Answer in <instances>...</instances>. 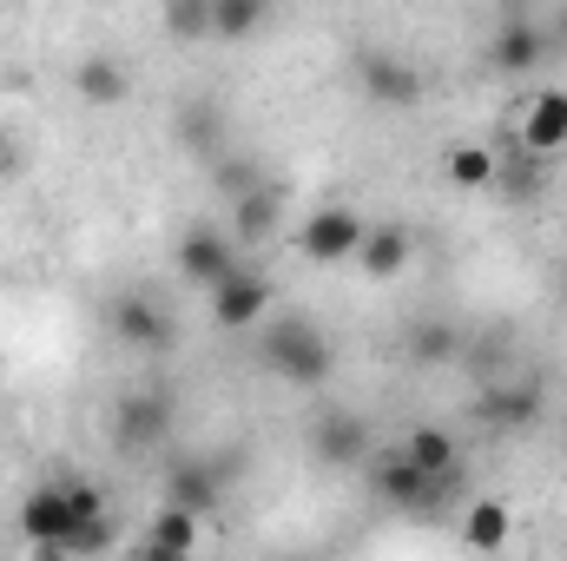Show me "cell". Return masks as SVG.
Segmentation results:
<instances>
[{"label":"cell","mask_w":567,"mask_h":561,"mask_svg":"<svg viewBox=\"0 0 567 561\" xmlns=\"http://www.w3.org/2000/svg\"><path fill=\"white\" fill-rule=\"evenodd\" d=\"M93 516H106V502H100L93 482H40L20 502V542L27 549H66V536L80 522H93Z\"/></svg>","instance_id":"6da1fadb"},{"label":"cell","mask_w":567,"mask_h":561,"mask_svg":"<svg viewBox=\"0 0 567 561\" xmlns=\"http://www.w3.org/2000/svg\"><path fill=\"white\" fill-rule=\"evenodd\" d=\"M265 364H271V377H284V384L317 390V384H330L337 350H330V337H323L310 317H278V324L265 330Z\"/></svg>","instance_id":"7a4b0ae2"},{"label":"cell","mask_w":567,"mask_h":561,"mask_svg":"<svg viewBox=\"0 0 567 561\" xmlns=\"http://www.w3.org/2000/svg\"><path fill=\"white\" fill-rule=\"evenodd\" d=\"M363 232L370 225L350 205H323V212H310L297 225V252H303V265H350L357 245H363Z\"/></svg>","instance_id":"3957f363"},{"label":"cell","mask_w":567,"mask_h":561,"mask_svg":"<svg viewBox=\"0 0 567 561\" xmlns=\"http://www.w3.org/2000/svg\"><path fill=\"white\" fill-rule=\"evenodd\" d=\"M172 397L165 390H126L120 404H113V442L126 449V456H140V449H158L165 436H172Z\"/></svg>","instance_id":"277c9868"},{"label":"cell","mask_w":567,"mask_h":561,"mask_svg":"<svg viewBox=\"0 0 567 561\" xmlns=\"http://www.w3.org/2000/svg\"><path fill=\"white\" fill-rule=\"evenodd\" d=\"M357 80H363V93H370L377 106H390V113H403V106L423 100V73H416L403 53H357Z\"/></svg>","instance_id":"5b68a950"},{"label":"cell","mask_w":567,"mask_h":561,"mask_svg":"<svg viewBox=\"0 0 567 561\" xmlns=\"http://www.w3.org/2000/svg\"><path fill=\"white\" fill-rule=\"evenodd\" d=\"M271 297H278L271 278H258V272L238 265L231 278L212 290V317H218V330H251L258 317H271Z\"/></svg>","instance_id":"8992f818"},{"label":"cell","mask_w":567,"mask_h":561,"mask_svg":"<svg viewBox=\"0 0 567 561\" xmlns=\"http://www.w3.org/2000/svg\"><path fill=\"white\" fill-rule=\"evenodd\" d=\"M310 456L330 462V469H357V462H370V422L357 417V410H323L317 429H310Z\"/></svg>","instance_id":"52a82bcc"},{"label":"cell","mask_w":567,"mask_h":561,"mask_svg":"<svg viewBox=\"0 0 567 561\" xmlns=\"http://www.w3.org/2000/svg\"><path fill=\"white\" fill-rule=\"evenodd\" d=\"M106 324H113V337H120L126 350H165V344H172V324H165V310H158L145 290H126V297H113Z\"/></svg>","instance_id":"ba28073f"},{"label":"cell","mask_w":567,"mask_h":561,"mask_svg":"<svg viewBox=\"0 0 567 561\" xmlns=\"http://www.w3.org/2000/svg\"><path fill=\"white\" fill-rule=\"evenodd\" d=\"M542 60H548V27L508 13V20L495 27V40H488V67H495V73H528V67H542Z\"/></svg>","instance_id":"9c48e42d"},{"label":"cell","mask_w":567,"mask_h":561,"mask_svg":"<svg viewBox=\"0 0 567 561\" xmlns=\"http://www.w3.org/2000/svg\"><path fill=\"white\" fill-rule=\"evenodd\" d=\"M370 489H377V502L396 509V516H429V489H435V482H429L410 456H383L377 476H370Z\"/></svg>","instance_id":"30bf717a"},{"label":"cell","mask_w":567,"mask_h":561,"mask_svg":"<svg viewBox=\"0 0 567 561\" xmlns=\"http://www.w3.org/2000/svg\"><path fill=\"white\" fill-rule=\"evenodd\" d=\"M482 422H488V429H508V436L535 429V422H542V390L495 377V390H482Z\"/></svg>","instance_id":"8fae6325"},{"label":"cell","mask_w":567,"mask_h":561,"mask_svg":"<svg viewBox=\"0 0 567 561\" xmlns=\"http://www.w3.org/2000/svg\"><path fill=\"white\" fill-rule=\"evenodd\" d=\"M178 272L192 284H205V290H218L238 265H231V245H225L218 232H185V238H178Z\"/></svg>","instance_id":"7c38bea8"},{"label":"cell","mask_w":567,"mask_h":561,"mask_svg":"<svg viewBox=\"0 0 567 561\" xmlns=\"http://www.w3.org/2000/svg\"><path fill=\"white\" fill-rule=\"evenodd\" d=\"M73 86H80L86 106H126V93H133V67L113 60V53H86L80 73H73Z\"/></svg>","instance_id":"4fadbf2b"},{"label":"cell","mask_w":567,"mask_h":561,"mask_svg":"<svg viewBox=\"0 0 567 561\" xmlns=\"http://www.w3.org/2000/svg\"><path fill=\"white\" fill-rule=\"evenodd\" d=\"M495 192L508 198H542L548 192V159H535L528 145H495Z\"/></svg>","instance_id":"5bb4252c"},{"label":"cell","mask_w":567,"mask_h":561,"mask_svg":"<svg viewBox=\"0 0 567 561\" xmlns=\"http://www.w3.org/2000/svg\"><path fill=\"white\" fill-rule=\"evenodd\" d=\"M515 140L528 145L535 159H555V152L567 145V93H542V100H528V120H522Z\"/></svg>","instance_id":"9a60e30c"},{"label":"cell","mask_w":567,"mask_h":561,"mask_svg":"<svg viewBox=\"0 0 567 561\" xmlns=\"http://www.w3.org/2000/svg\"><path fill=\"white\" fill-rule=\"evenodd\" d=\"M218 476H212V462H172V476H165V509H185V516H205L212 502H218Z\"/></svg>","instance_id":"2e32d148"},{"label":"cell","mask_w":567,"mask_h":561,"mask_svg":"<svg viewBox=\"0 0 567 561\" xmlns=\"http://www.w3.org/2000/svg\"><path fill=\"white\" fill-rule=\"evenodd\" d=\"M410 252H416V238H410L403 225H370L363 245H357V265H363L370 278H396V272L410 265Z\"/></svg>","instance_id":"e0dca14e"},{"label":"cell","mask_w":567,"mask_h":561,"mask_svg":"<svg viewBox=\"0 0 567 561\" xmlns=\"http://www.w3.org/2000/svg\"><path fill=\"white\" fill-rule=\"evenodd\" d=\"M403 456L423 469L429 482H442L449 469H462V449H455V436H449L442 422H416V429H410V442H403Z\"/></svg>","instance_id":"ac0fdd59"},{"label":"cell","mask_w":567,"mask_h":561,"mask_svg":"<svg viewBox=\"0 0 567 561\" xmlns=\"http://www.w3.org/2000/svg\"><path fill=\"white\" fill-rule=\"evenodd\" d=\"M508 529H515V516H508V502H495V496H482V502L462 516V542H468L475 555H495V549L508 542Z\"/></svg>","instance_id":"d6986e66"},{"label":"cell","mask_w":567,"mask_h":561,"mask_svg":"<svg viewBox=\"0 0 567 561\" xmlns=\"http://www.w3.org/2000/svg\"><path fill=\"white\" fill-rule=\"evenodd\" d=\"M442 172H449V185H462V192H488V185H495V145H455V152L442 159Z\"/></svg>","instance_id":"ffe728a7"},{"label":"cell","mask_w":567,"mask_h":561,"mask_svg":"<svg viewBox=\"0 0 567 561\" xmlns=\"http://www.w3.org/2000/svg\"><path fill=\"white\" fill-rule=\"evenodd\" d=\"M278 212H284L278 185H258L251 198L231 205V225H238V238H271V232H278Z\"/></svg>","instance_id":"44dd1931"},{"label":"cell","mask_w":567,"mask_h":561,"mask_svg":"<svg viewBox=\"0 0 567 561\" xmlns=\"http://www.w3.org/2000/svg\"><path fill=\"white\" fill-rule=\"evenodd\" d=\"M462 350V330L455 324H442V317H423L416 330H410V357L423 364V370H435V364H449Z\"/></svg>","instance_id":"7402d4cb"},{"label":"cell","mask_w":567,"mask_h":561,"mask_svg":"<svg viewBox=\"0 0 567 561\" xmlns=\"http://www.w3.org/2000/svg\"><path fill=\"white\" fill-rule=\"evenodd\" d=\"M145 542H158V549H178V555H192V549H198V516H185V509H158V516L145 522Z\"/></svg>","instance_id":"603a6c76"},{"label":"cell","mask_w":567,"mask_h":561,"mask_svg":"<svg viewBox=\"0 0 567 561\" xmlns=\"http://www.w3.org/2000/svg\"><path fill=\"white\" fill-rule=\"evenodd\" d=\"M258 20H265L258 0H212V33L218 40H245V33H258Z\"/></svg>","instance_id":"cb8c5ba5"},{"label":"cell","mask_w":567,"mask_h":561,"mask_svg":"<svg viewBox=\"0 0 567 561\" xmlns=\"http://www.w3.org/2000/svg\"><path fill=\"white\" fill-rule=\"evenodd\" d=\"M212 185H218V192L238 205V198H251L265 178H258V165H251V159H231V152H218V159H212Z\"/></svg>","instance_id":"d4e9b609"},{"label":"cell","mask_w":567,"mask_h":561,"mask_svg":"<svg viewBox=\"0 0 567 561\" xmlns=\"http://www.w3.org/2000/svg\"><path fill=\"white\" fill-rule=\"evenodd\" d=\"M165 33H172V40H205V33H212V0H178V7H165Z\"/></svg>","instance_id":"484cf974"},{"label":"cell","mask_w":567,"mask_h":561,"mask_svg":"<svg viewBox=\"0 0 567 561\" xmlns=\"http://www.w3.org/2000/svg\"><path fill=\"white\" fill-rule=\"evenodd\" d=\"M113 549V516H93V522H80L73 536H66V555L73 561H93Z\"/></svg>","instance_id":"4316f807"},{"label":"cell","mask_w":567,"mask_h":561,"mask_svg":"<svg viewBox=\"0 0 567 561\" xmlns=\"http://www.w3.org/2000/svg\"><path fill=\"white\" fill-rule=\"evenodd\" d=\"M133 561H192V555H178V549H158V542H133Z\"/></svg>","instance_id":"83f0119b"},{"label":"cell","mask_w":567,"mask_h":561,"mask_svg":"<svg viewBox=\"0 0 567 561\" xmlns=\"http://www.w3.org/2000/svg\"><path fill=\"white\" fill-rule=\"evenodd\" d=\"M13 165H20V152H13V140L0 133V172H13Z\"/></svg>","instance_id":"f1b7e54d"},{"label":"cell","mask_w":567,"mask_h":561,"mask_svg":"<svg viewBox=\"0 0 567 561\" xmlns=\"http://www.w3.org/2000/svg\"><path fill=\"white\" fill-rule=\"evenodd\" d=\"M33 561H73L66 549H33Z\"/></svg>","instance_id":"f546056e"},{"label":"cell","mask_w":567,"mask_h":561,"mask_svg":"<svg viewBox=\"0 0 567 561\" xmlns=\"http://www.w3.org/2000/svg\"><path fill=\"white\" fill-rule=\"evenodd\" d=\"M555 33H567V7H561V20H555Z\"/></svg>","instance_id":"4dcf8cb0"},{"label":"cell","mask_w":567,"mask_h":561,"mask_svg":"<svg viewBox=\"0 0 567 561\" xmlns=\"http://www.w3.org/2000/svg\"><path fill=\"white\" fill-rule=\"evenodd\" d=\"M284 561H310V555H284Z\"/></svg>","instance_id":"1f68e13d"},{"label":"cell","mask_w":567,"mask_h":561,"mask_svg":"<svg viewBox=\"0 0 567 561\" xmlns=\"http://www.w3.org/2000/svg\"><path fill=\"white\" fill-rule=\"evenodd\" d=\"M561 304H567V284H561Z\"/></svg>","instance_id":"d6a6232c"}]
</instances>
